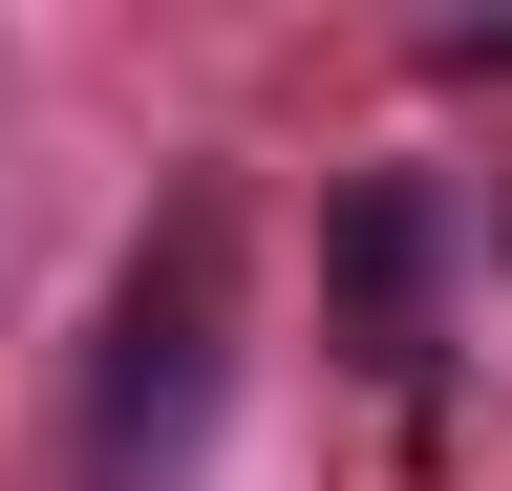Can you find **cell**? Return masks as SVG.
I'll use <instances>...</instances> for the list:
<instances>
[{"instance_id":"obj_1","label":"cell","mask_w":512,"mask_h":491,"mask_svg":"<svg viewBox=\"0 0 512 491\" xmlns=\"http://www.w3.org/2000/svg\"><path fill=\"white\" fill-rule=\"evenodd\" d=\"M214 363H235V193H171V235L128 257L107 363H86V470L107 491H171L192 427H214Z\"/></svg>"},{"instance_id":"obj_2","label":"cell","mask_w":512,"mask_h":491,"mask_svg":"<svg viewBox=\"0 0 512 491\" xmlns=\"http://www.w3.org/2000/svg\"><path fill=\"white\" fill-rule=\"evenodd\" d=\"M342 342L384 385L427 363V193H342Z\"/></svg>"}]
</instances>
